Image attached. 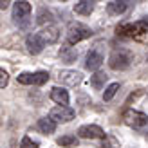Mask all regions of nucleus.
<instances>
[{
    "mask_svg": "<svg viewBox=\"0 0 148 148\" xmlns=\"http://www.w3.org/2000/svg\"><path fill=\"white\" fill-rule=\"evenodd\" d=\"M117 36H125V38H132L139 43H148V22L139 20L134 24H121L116 29Z\"/></svg>",
    "mask_w": 148,
    "mask_h": 148,
    "instance_id": "1",
    "label": "nucleus"
},
{
    "mask_svg": "<svg viewBox=\"0 0 148 148\" xmlns=\"http://www.w3.org/2000/svg\"><path fill=\"white\" fill-rule=\"evenodd\" d=\"M90 36H92V29L88 25L81 24V22L71 24L69 31H67V45H76V43L90 38Z\"/></svg>",
    "mask_w": 148,
    "mask_h": 148,
    "instance_id": "2",
    "label": "nucleus"
},
{
    "mask_svg": "<svg viewBox=\"0 0 148 148\" xmlns=\"http://www.w3.org/2000/svg\"><path fill=\"white\" fill-rule=\"evenodd\" d=\"M132 63V54L125 49H116L108 58V67L112 71H125L128 69Z\"/></svg>",
    "mask_w": 148,
    "mask_h": 148,
    "instance_id": "3",
    "label": "nucleus"
},
{
    "mask_svg": "<svg viewBox=\"0 0 148 148\" xmlns=\"http://www.w3.org/2000/svg\"><path fill=\"white\" fill-rule=\"evenodd\" d=\"M123 121L127 123L128 127L143 128L148 123V116L143 114V112H139V110H134V108H125L123 110Z\"/></svg>",
    "mask_w": 148,
    "mask_h": 148,
    "instance_id": "4",
    "label": "nucleus"
},
{
    "mask_svg": "<svg viewBox=\"0 0 148 148\" xmlns=\"http://www.w3.org/2000/svg\"><path fill=\"white\" fill-rule=\"evenodd\" d=\"M18 83L22 85H43L49 81V72L38 71V72H22L18 74Z\"/></svg>",
    "mask_w": 148,
    "mask_h": 148,
    "instance_id": "5",
    "label": "nucleus"
},
{
    "mask_svg": "<svg viewBox=\"0 0 148 148\" xmlns=\"http://www.w3.org/2000/svg\"><path fill=\"white\" fill-rule=\"evenodd\" d=\"M74 116H76V112L71 107H54L49 112V117L54 123H69L74 119Z\"/></svg>",
    "mask_w": 148,
    "mask_h": 148,
    "instance_id": "6",
    "label": "nucleus"
},
{
    "mask_svg": "<svg viewBox=\"0 0 148 148\" xmlns=\"http://www.w3.org/2000/svg\"><path fill=\"white\" fill-rule=\"evenodd\" d=\"M78 136L83 139H107L105 130L98 125H83L78 128Z\"/></svg>",
    "mask_w": 148,
    "mask_h": 148,
    "instance_id": "7",
    "label": "nucleus"
},
{
    "mask_svg": "<svg viewBox=\"0 0 148 148\" xmlns=\"http://www.w3.org/2000/svg\"><path fill=\"white\" fill-rule=\"evenodd\" d=\"M31 4L29 2H14L13 5V18L16 22H22V24H25L31 16Z\"/></svg>",
    "mask_w": 148,
    "mask_h": 148,
    "instance_id": "8",
    "label": "nucleus"
},
{
    "mask_svg": "<svg viewBox=\"0 0 148 148\" xmlns=\"http://www.w3.org/2000/svg\"><path fill=\"white\" fill-rule=\"evenodd\" d=\"M103 65V53L99 49H90L87 54V62H85V69L88 71H96L98 72V69Z\"/></svg>",
    "mask_w": 148,
    "mask_h": 148,
    "instance_id": "9",
    "label": "nucleus"
},
{
    "mask_svg": "<svg viewBox=\"0 0 148 148\" xmlns=\"http://www.w3.org/2000/svg\"><path fill=\"white\" fill-rule=\"evenodd\" d=\"M58 79L65 85H71V87H76L78 83H81L83 79V74L78 72V71H60L58 74Z\"/></svg>",
    "mask_w": 148,
    "mask_h": 148,
    "instance_id": "10",
    "label": "nucleus"
},
{
    "mask_svg": "<svg viewBox=\"0 0 148 148\" xmlns=\"http://www.w3.org/2000/svg\"><path fill=\"white\" fill-rule=\"evenodd\" d=\"M25 45H27V51L31 54H40L43 47H45V42L42 40L40 34H29L27 40H25Z\"/></svg>",
    "mask_w": 148,
    "mask_h": 148,
    "instance_id": "11",
    "label": "nucleus"
},
{
    "mask_svg": "<svg viewBox=\"0 0 148 148\" xmlns=\"http://www.w3.org/2000/svg\"><path fill=\"white\" fill-rule=\"evenodd\" d=\"M38 34L42 36V40L45 42V43H56L58 40H60V29H58L56 25H47V27H43Z\"/></svg>",
    "mask_w": 148,
    "mask_h": 148,
    "instance_id": "12",
    "label": "nucleus"
},
{
    "mask_svg": "<svg viewBox=\"0 0 148 148\" xmlns=\"http://www.w3.org/2000/svg\"><path fill=\"white\" fill-rule=\"evenodd\" d=\"M51 99L58 103V107H67L69 105V92L62 87H54L51 90Z\"/></svg>",
    "mask_w": 148,
    "mask_h": 148,
    "instance_id": "13",
    "label": "nucleus"
},
{
    "mask_svg": "<svg viewBox=\"0 0 148 148\" xmlns=\"http://www.w3.org/2000/svg\"><path fill=\"white\" fill-rule=\"evenodd\" d=\"M94 4L96 2H90V0H79V2L74 4V11L81 14V16H88L94 11Z\"/></svg>",
    "mask_w": 148,
    "mask_h": 148,
    "instance_id": "14",
    "label": "nucleus"
},
{
    "mask_svg": "<svg viewBox=\"0 0 148 148\" xmlns=\"http://www.w3.org/2000/svg\"><path fill=\"white\" fill-rule=\"evenodd\" d=\"M38 130L42 132V134H54V130H56V123L51 119V117H42V119L38 121Z\"/></svg>",
    "mask_w": 148,
    "mask_h": 148,
    "instance_id": "15",
    "label": "nucleus"
},
{
    "mask_svg": "<svg viewBox=\"0 0 148 148\" xmlns=\"http://www.w3.org/2000/svg\"><path fill=\"white\" fill-rule=\"evenodd\" d=\"M127 9H128L127 2H108L107 4V11H108V14H112V16H119V14H123Z\"/></svg>",
    "mask_w": 148,
    "mask_h": 148,
    "instance_id": "16",
    "label": "nucleus"
},
{
    "mask_svg": "<svg viewBox=\"0 0 148 148\" xmlns=\"http://www.w3.org/2000/svg\"><path fill=\"white\" fill-rule=\"evenodd\" d=\"M107 74L105 72H101V71H98V72H94V76H90V85L96 88V90H101L103 88V85H105V81H107Z\"/></svg>",
    "mask_w": 148,
    "mask_h": 148,
    "instance_id": "17",
    "label": "nucleus"
},
{
    "mask_svg": "<svg viewBox=\"0 0 148 148\" xmlns=\"http://www.w3.org/2000/svg\"><path fill=\"white\" fill-rule=\"evenodd\" d=\"M56 143L60 146H63V148H74V146H78V137L72 136V134H65L62 137H58Z\"/></svg>",
    "mask_w": 148,
    "mask_h": 148,
    "instance_id": "18",
    "label": "nucleus"
},
{
    "mask_svg": "<svg viewBox=\"0 0 148 148\" xmlns=\"http://www.w3.org/2000/svg\"><path fill=\"white\" fill-rule=\"evenodd\" d=\"M60 56H62V60L65 62V63H72L74 60L78 58V51H74L72 47H63L62 51H60Z\"/></svg>",
    "mask_w": 148,
    "mask_h": 148,
    "instance_id": "19",
    "label": "nucleus"
},
{
    "mask_svg": "<svg viewBox=\"0 0 148 148\" xmlns=\"http://www.w3.org/2000/svg\"><path fill=\"white\" fill-rule=\"evenodd\" d=\"M119 90V83H110L107 88H105V92H103V99L105 101H110L116 96V92Z\"/></svg>",
    "mask_w": 148,
    "mask_h": 148,
    "instance_id": "20",
    "label": "nucleus"
},
{
    "mask_svg": "<svg viewBox=\"0 0 148 148\" xmlns=\"http://www.w3.org/2000/svg\"><path fill=\"white\" fill-rule=\"evenodd\" d=\"M38 141H33L29 136H24L22 137V141H20V148H38Z\"/></svg>",
    "mask_w": 148,
    "mask_h": 148,
    "instance_id": "21",
    "label": "nucleus"
},
{
    "mask_svg": "<svg viewBox=\"0 0 148 148\" xmlns=\"http://www.w3.org/2000/svg\"><path fill=\"white\" fill-rule=\"evenodd\" d=\"M51 16H53V14H51L49 11L42 9V11L38 13V24H45V22H51V20H53Z\"/></svg>",
    "mask_w": 148,
    "mask_h": 148,
    "instance_id": "22",
    "label": "nucleus"
},
{
    "mask_svg": "<svg viewBox=\"0 0 148 148\" xmlns=\"http://www.w3.org/2000/svg\"><path fill=\"white\" fill-rule=\"evenodd\" d=\"M7 83H9V74H7L4 69H0V88L7 87Z\"/></svg>",
    "mask_w": 148,
    "mask_h": 148,
    "instance_id": "23",
    "label": "nucleus"
},
{
    "mask_svg": "<svg viewBox=\"0 0 148 148\" xmlns=\"http://www.w3.org/2000/svg\"><path fill=\"white\" fill-rule=\"evenodd\" d=\"M101 148H117V141H116L114 137H108L107 136V139L103 141V146Z\"/></svg>",
    "mask_w": 148,
    "mask_h": 148,
    "instance_id": "24",
    "label": "nucleus"
},
{
    "mask_svg": "<svg viewBox=\"0 0 148 148\" xmlns=\"http://www.w3.org/2000/svg\"><path fill=\"white\" fill-rule=\"evenodd\" d=\"M7 5H9V2H7V0H2V2H0V9H5Z\"/></svg>",
    "mask_w": 148,
    "mask_h": 148,
    "instance_id": "25",
    "label": "nucleus"
}]
</instances>
